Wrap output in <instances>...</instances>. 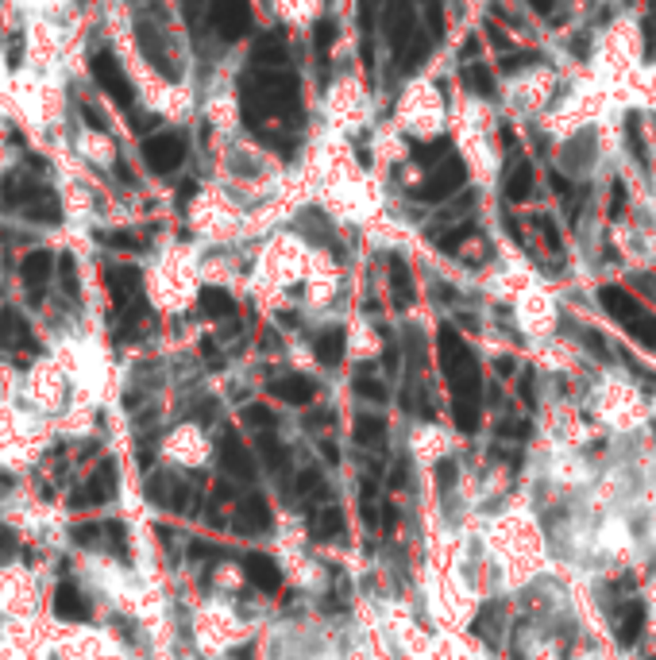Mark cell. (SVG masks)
<instances>
[{"instance_id":"1","label":"cell","mask_w":656,"mask_h":660,"mask_svg":"<svg viewBox=\"0 0 656 660\" xmlns=\"http://www.w3.org/2000/svg\"><path fill=\"white\" fill-rule=\"evenodd\" d=\"M440 367L452 382V410L455 425L475 433L479 428V398H483V382H479V363L472 355V347L455 329L444 324L440 329Z\"/></svg>"},{"instance_id":"2","label":"cell","mask_w":656,"mask_h":660,"mask_svg":"<svg viewBox=\"0 0 656 660\" xmlns=\"http://www.w3.org/2000/svg\"><path fill=\"white\" fill-rule=\"evenodd\" d=\"M20 402H23V413H35V417H58L66 413L70 405V390H74V375L66 371L62 359H31L28 371H23V382H20Z\"/></svg>"},{"instance_id":"3","label":"cell","mask_w":656,"mask_h":660,"mask_svg":"<svg viewBox=\"0 0 656 660\" xmlns=\"http://www.w3.org/2000/svg\"><path fill=\"white\" fill-rule=\"evenodd\" d=\"M86 69H89L93 89H101V97L109 104H116V109H124V112H132L139 104L135 77L120 58V51L112 46V39H97L86 46Z\"/></svg>"},{"instance_id":"4","label":"cell","mask_w":656,"mask_h":660,"mask_svg":"<svg viewBox=\"0 0 656 660\" xmlns=\"http://www.w3.org/2000/svg\"><path fill=\"white\" fill-rule=\"evenodd\" d=\"M193 155V143L182 127H155L139 143V162L151 178H174Z\"/></svg>"},{"instance_id":"5","label":"cell","mask_w":656,"mask_h":660,"mask_svg":"<svg viewBox=\"0 0 656 660\" xmlns=\"http://www.w3.org/2000/svg\"><path fill=\"white\" fill-rule=\"evenodd\" d=\"M70 151H74V159L81 162V167H89L93 174H116V167L124 162L112 127L81 124V120L70 127Z\"/></svg>"},{"instance_id":"6","label":"cell","mask_w":656,"mask_h":660,"mask_svg":"<svg viewBox=\"0 0 656 660\" xmlns=\"http://www.w3.org/2000/svg\"><path fill=\"white\" fill-rule=\"evenodd\" d=\"M39 610V583H35L31 567L23 564H0V618L8 622H28Z\"/></svg>"},{"instance_id":"7","label":"cell","mask_w":656,"mask_h":660,"mask_svg":"<svg viewBox=\"0 0 656 660\" xmlns=\"http://www.w3.org/2000/svg\"><path fill=\"white\" fill-rule=\"evenodd\" d=\"M205 31L217 46H232L251 31V0H205Z\"/></svg>"},{"instance_id":"8","label":"cell","mask_w":656,"mask_h":660,"mask_svg":"<svg viewBox=\"0 0 656 660\" xmlns=\"http://www.w3.org/2000/svg\"><path fill=\"white\" fill-rule=\"evenodd\" d=\"M599 301H603V309L611 313L618 324H626V329L634 332L641 344L656 347V317H649L645 306H641V301L629 294V289H622V286H603L599 289Z\"/></svg>"},{"instance_id":"9","label":"cell","mask_w":656,"mask_h":660,"mask_svg":"<svg viewBox=\"0 0 656 660\" xmlns=\"http://www.w3.org/2000/svg\"><path fill=\"white\" fill-rule=\"evenodd\" d=\"M382 35L390 43L394 58H402L409 46H417V0H386L382 12Z\"/></svg>"},{"instance_id":"10","label":"cell","mask_w":656,"mask_h":660,"mask_svg":"<svg viewBox=\"0 0 656 660\" xmlns=\"http://www.w3.org/2000/svg\"><path fill=\"white\" fill-rule=\"evenodd\" d=\"M54 656L58 660H120V648H116L104 633L70 630L66 637H58Z\"/></svg>"},{"instance_id":"11","label":"cell","mask_w":656,"mask_h":660,"mask_svg":"<svg viewBox=\"0 0 656 660\" xmlns=\"http://www.w3.org/2000/svg\"><path fill=\"white\" fill-rule=\"evenodd\" d=\"M116 491H120V475H116V460H101L97 468L86 475V483L70 494V506L74 509H89V506H104L112 502Z\"/></svg>"},{"instance_id":"12","label":"cell","mask_w":656,"mask_h":660,"mask_svg":"<svg viewBox=\"0 0 656 660\" xmlns=\"http://www.w3.org/2000/svg\"><path fill=\"white\" fill-rule=\"evenodd\" d=\"M463 182H467V170H463L460 155H448L444 162H437V170L425 174V182L417 185V197L429 205H440V201H448L452 193H460Z\"/></svg>"},{"instance_id":"13","label":"cell","mask_w":656,"mask_h":660,"mask_svg":"<svg viewBox=\"0 0 656 660\" xmlns=\"http://www.w3.org/2000/svg\"><path fill=\"white\" fill-rule=\"evenodd\" d=\"M51 614L62 625H81L93 618V599L78 579H58L51 591Z\"/></svg>"},{"instance_id":"14","label":"cell","mask_w":656,"mask_h":660,"mask_svg":"<svg viewBox=\"0 0 656 660\" xmlns=\"http://www.w3.org/2000/svg\"><path fill=\"white\" fill-rule=\"evenodd\" d=\"M217 460H220V471L232 475V479H240V483H251L255 471H259V463H255L251 448L236 436V428H225V433H220Z\"/></svg>"},{"instance_id":"15","label":"cell","mask_w":656,"mask_h":660,"mask_svg":"<svg viewBox=\"0 0 656 660\" xmlns=\"http://www.w3.org/2000/svg\"><path fill=\"white\" fill-rule=\"evenodd\" d=\"M251 66L255 69H290V46L283 35H259L251 51Z\"/></svg>"},{"instance_id":"16","label":"cell","mask_w":656,"mask_h":660,"mask_svg":"<svg viewBox=\"0 0 656 660\" xmlns=\"http://www.w3.org/2000/svg\"><path fill=\"white\" fill-rule=\"evenodd\" d=\"M167 452L178 463H201L205 460V444H201V433H197L193 425H182L174 428V433L167 436Z\"/></svg>"},{"instance_id":"17","label":"cell","mask_w":656,"mask_h":660,"mask_svg":"<svg viewBox=\"0 0 656 660\" xmlns=\"http://www.w3.org/2000/svg\"><path fill=\"white\" fill-rule=\"evenodd\" d=\"M594 162V135L583 127V132H576L564 143V151H560V167H568V170H576V174H583Z\"/></svg>"},{"instance_id":"18","label":"cell","mask_w":656,"mask_h":660,"mask_svg":"<svg viewBox=\"0 0 656 660\" xmlns=\"http://www.w3.org/2000/svg\"><path fill=\"white\" fill-rule=\"evenodd\" d=\"M533 182H537L533 162H529V159H518V162H513V167L506 170V185H502V193H506V201L521 205V201H529Z\"/></svg>"},{"instance_id":"19","label":"cell","mask_w":656,"mask_h":660,"mask_svg":"<svg viewBox=\"0 0 656 660\" xmlns=\"http://www.w3.org/2000/svg\"><path fill=\"white\" fill-rule=\"evenodd\" d=\"M271 394L278 402H290V405H306L313 402V394H317V382L306 379V375H283L271 382Z\"/></svg>"},{"instance_id":"20","label":"cell","mask_w":656,"mask_h":660,"mask_svg":"<svg viewBox=\"0 0 656 660\" xmlns=\"http://www.w3.org/2000/svg\"><path fill=\"white\" fill-rule=\"evenodd\" d=\"M243 567H248V579L259 591H278L283 587V567H278L271 556H263V552H251L248 560H243Z\"/></svg>"},{"instance_id":"21","label":"cell","mask_w":656,"mask_h":660,"mask_svg":"<svg viewBox=\"0 0 656 660\" xmlns=\"http://www.w3.org/2000/svg\"><path fill=\"white\" fill-rule=\"evenodd\" d=\"M463 89L467 93H472V97H495V93H498V77H495V69H490L487 62H479V58H475V62H467L463 66Z\"/></svg>"},{"instance_id":"22","label":"cell","mask_w":656,"mask_h":660,"mask_svg":"<svg viewBox=\"0 0 656 660\" xmlns=\"http://www.w3.org/2000/svg\"><path fill=\"white\" fill-rule=\"evenodd\" d=\"M236 529H251V533H259V529H271V506H266V498H263V494H251V498H243V506H240V517H236Z\"/></svg>"},{"instance_id":"23","label":"cell","mask_w":656,"mask_h":660,"mask_svg":"<svg viewBox=\"0 0 656 660\" xmlns=\"http://www.w3.org/2000/svg\"><path fill=\"white\" fill-rule=\"evenodd\" d=\"M641 630H645V602H626L622 614H618V641L622 645H634Z\"/></svg>"},{"instance_id":"24","label":"cell","mask_w":656,"mask_h":660,"mask_svg":"<svg viewBox=\"0 0 656 660\" xmlns=\"http://www.w3.org/2000/svg\"><path fill=\"white\" fill-rule=\"evenodd\" d=\"M313 352H317L321 363H340L344 359V329L340 324H332V329H321L317 336H313Z\"/></svg>"},{"instance_id":"25","label":"cell","mask_w":656,"mask_h":660,"mask_svg":"<svg viewBox=\"0 0 656 660\" xmlns=\"http://www.w3.org/2000/svg\"><path fill=\"white\" fill-rule=\"evenodd\" d=\"M309 529H313V537H317V541H336V537H344V509L321 506L317 514H313Z\"/></svg>"},{"instance_id":"26","label":"cell","mask_w":656,"mask_h":660,"mask_svg":"<svg viewBox=\"0 0 656 660\" xmlns=\"http://www.w3.org/2000/svg\"><path fill=\"white\" fill-rule=\"evenodd\" d=\"M255 448H259V456L263 463L278 475V483H283V475H286V448H283V440L271 436V433H263L259 440H255Z\"/></svg>"},{"instance_id":"27","label":"cell","mask_w":656,"mask_h":660,"mask_svg":"<svg viewBox=\"0 0 656 660\" xmlns=\"http://www.w3.org/2000/svg\"><path fill=\"white\" fill-rule=\"evenodd\" d=\"M201 309L209 313V317H217V321H228L232 313H236V301H232L228 289L209 286V289H201Z\"/></svg>"},{"instance_id":"28","label":"cell","mask_w":656,"mask_h":660,"mask_svg":"<svg viewBox=\"0 0 656 660\" xmlns=\"http://www.w3.org/2000/svg\"><path fill=\"white\" fill-rule=\"evenodd\" d=\"M386 436V417L382 413H359L356 417V444H379Z\"/></svg>"},{"instance_id":"29","label":"cell","mask_w":656,"mask_h":660,"mask_svg":"<svg viewBox=\"0 0 656 660\" xmlns=\"http://www.w3.org/2000/svg\"><path fill=\"white\" fill-rule=\"evenodd\" d=\"M390 286H394V301H398V306H406V301L414 297V286H409V271H406L402 259L390 263Z\"/></svg>"},{"instance_id":"30","label":"cell","mask_w":656,"mask_h":660,"mask_svg":"<svg viewBox=\"0 0 656 660\" xmlns=\"http://www.w3.org/2000/svg\"><path fill=\"white\" fill-rule=\"evenodd\" d=\"M356 394H363V398H374V402H386V387L371 375L367 367H363L359 375H356Z\"/></svg>"},{"instance_id":"31","label":"cell","mask_w":656,"mask_h":660,"mask_svg":"<svg viewBox=\"0 0 656 660\" xmlns=\"http://www.w3.org/2000/svg\"><path fill=\"white\" fill-rule=\"evenodd\" d=\"M298 491L306 494V498H324L328 494V486H324V479H321V471H301L298 475Z\"/></svg>"},{"instance_id":"32","label":"cell","mask_w":656,"mask_h":660,"mask_svg":"<svg viewBox=\"0 0 656 660\" xmlns=\"http://www.w3.org/2000/svg\"><path fill=\"white\" fill-rule=\"evenodd\" d=\"M16 552H20V533L0 521V564H12V560H16Z\"/></svg>"},{"instance_id":"33","label":"cell","mask_w":656,"mask_h":660,"mask_svg":"<svg viewBox=\"0 0 656 660\" xmlns=\"http://www.w3.org/2000/svg\"><path fill=\"white\" fill-rule=\"evenodd\" d=\"M533 224H537V232H541V236H545V243H548V248H553V251H560V228H556V220L548 216V213H537V216H533Z\"/></svg>"},{"instance_id":"34","label":"cell","mask_w":656,"mask_h":660,"mask_svg":"<svg viewBox=\"0 0 656 660\" xmlns=\"http://www.w3.org/2000/svg\"><path fill=\"white\" fill-rule=\"evenodd\" d=\"M243 421H248V425H255V428H266V425L275 421V417L266 413L263 405H248V410H243Z\"/></svg>"},{"instance_id":"35","label":"cell","mask_w":656,"mask_h":660,"mask_svg":"<svg viewBox=\"0 0 656 660\" xmlns=\"http://www.w3.org/2000/svg\"><path fill=\"white\" fill-rule=\"evenodd\" d=\"M498 433L502 436H525V433H529V425H525V421H502Z\"/></svg>"},{"instance_id":"36","label":"cell","mask_w":656,"mask_h":660,"mask_svg":"<svg viewBox=\"0 0 656 660\" xmlns=\"http://www.w3.org/2000/svg\"><path fill=\"white\" fill-rule=\"evenodd\" d=\"M525 4H529V8L537 12V16H553V12H556V4H560V0H525Z\"/></svg>"},{"instance_id":"37","label":"cell","mask_w":656,"mask_h":660,"mask_svg":"<svg viewBox=\"0 0 656 660\" xmlns=\"http://www.w3.org/2000/svg\"><path fill=\"white\" fill-rule=\"evenodd\" d=\"M12 387H20V382H12V371L0 367V402H4L8 394H12Z\"/></svg>"}]
</instances>
